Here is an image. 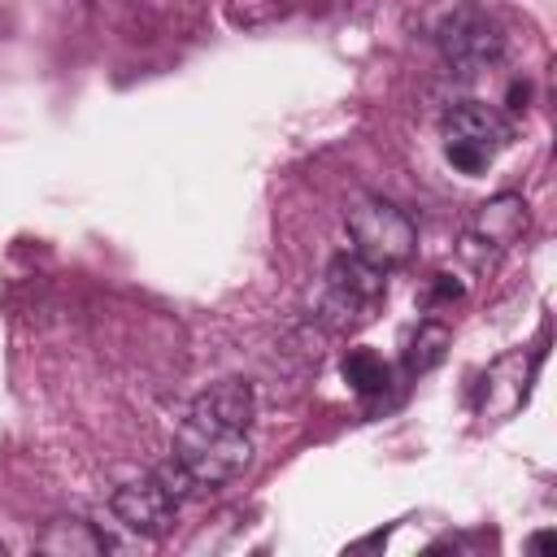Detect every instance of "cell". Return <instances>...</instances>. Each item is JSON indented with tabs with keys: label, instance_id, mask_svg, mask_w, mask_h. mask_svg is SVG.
Listing matches in <instances>:
<instances>
[{
	"label": "cell",
	"instance_id": "1",
	"mask_svg": "<svg viewBox=\"0 0 557 557\" xmlns=\"http://www.w3.org/2000/svg\"><path fill=\"white\" fill-rule=\"evenodd\" d=\"M174 457L187 466L196 487H222V483H231L248 470L252 444H248V431H231V426L187 418L174 435Z\"/></svg>",
	"mask_w": 557,
	"mask_h": 557
},
{
	"label": "cell",
	"instance_id": "2",
	"mask_svg": "<svg viewBox=\"0 0 557 557\" xmlns=\"http://www.w3.org/2000/svg\"><path fill=\"white\" fill-rule=\"evenodd\" d=\"M344 226H348L352 252L366 257V261L379 265V270L409 261V252H413V244H418V226H413V218H409L400 205L383 200V196H366V200H357V205L348 209Z\"/></svg>",
	"mask_w": 557,
	"mask_h": 557
},
{
	"label": "cell",
	"instance_id": "3",
	"mask_svg": "<svg viewBox=\"0 0 557 557\" xmlns=\"http://www.w3.org/2000/svg\"><path fill=\"white\" fill-rule=\"evenodd\" d=\"M435 44H440L444 61L457 65L461 74H479V70H487L505 57V35H500L496 17L479 4H470V0H457L440 13Z\"/></svg>",
	"mask_w": 557,
	"mask_h": 557
},
{
	"label": "cell",
	"instance_id": "4",
	"mask_svg": "<svg viewBox=\"0 0 557 557\" xmlns=\"http://www.w3.org/2000/svg\"><path fill=\"white\" fill-rule=\"evenodd\" d=\"M444 157L448 165H457L461 174H479L492 165V157L509 144V122L505 113H496L483 100H461L444 113Z\"/></svg>",
	"mask_w": 557,
	"mask_h": 557
},
{
	"label": "cell",
	"instance_id": "5",
	"mask_svg": "<svg viewBox=\"0 0 557 557\" xmlns=\"http://www.w3.org/2000/svg\"><path fill=\"white\" fill-rule=\"evenodd\" d=\"M109 509H113V518H117L126 531L148 535V540H161V535L174 527V518H178V500H174L152 474L122 483V487L109 496Z\"/></svg>",
	"mask_w": 557,
	"mask_h": 557
},
{
	"label": "cell",
	"instance_id": "6",
	"mask_svg": "<svg viewBox=\"0 0 557 557\" xmlns=\"http://www.w3.org/2000/svg\"><path fill=\"white\" fill-rule=\"evenodd\" d=\"M383 287H387L383 270L370 265V261L357 257V252H344V257H335V261L326 265V309H335V313H344V318H352L357 309L374 305V300L383 296Z\"/></svg>",
	"mask_w": 557,
	"mask_h": 557
},
{
	"label": "cell",
	"instance_id": "7",
	"mask_svg": "<svg viewBox=\"0 0 557 557\" xmlns=\"http://www.w3.org/2000/svg\"><path fill=\"white\" fill-rule=\"evenodd\" d=\"M252 413H257L252 383L248 379H218L191 400L187 418H200V422H213V426H231V431H248Z\"/></svg>",
	"mask_w": 557,
	"mask_h": 557
},
{
	"label": "cell",
	"instance_id": "8",
	"mask_svg": "<svg viewBox=\"0 0 557 557\" xmlns=\"http://www.w3.org/2000/svg\"><path fill=\"white\" fill-rule=\"evenodd\" d=\"M527 200L513 196V191H500L492 200H483L474 209V222H470V244H487V248H509L522 231H527Z\"/></svg>",
	"mask_w": 557,
	"mask_h": 557
},
{
	"label": "cell",
	"instance_id": "9",
	"mask_svg": "<svg viewBox=\"0 0 557 557\" xmlns=\"http://www.w3.org/2000/svg\"><path fill=\"white\" fill-rule=\"evenodd\" d=\"M35 548L48 553V557H104L109 553V540L91 522H83V518H52L39 531Z\"/></svg>",
	"mask_w": 557,
	"mask_h": 557
},
{
	"label": "cell",
	"instance_id": "10",
	"mask_svg": "<svg viewBox=\"0 0 557 557\" xmlns=\"http://www.w3.org/2000/svg\"><path fill=\"white\" fill-rule=\"evenodd\" d=\"M339 370H344V383H348L352 392H361V396H374V392L387 387V366H383V357L370 352V348H348V357H344Z\"/></svg>",
	"mask_w": 557,
	"mask_h": 557
},
{
	"label": "cell",
	"instance_id": "11",
	"mask_svg": "<svg viewBox=\"0 0 557 557\" xmlns=\"http://www.w3.org/2000/svg\"><path fill=\"white\" fill-rule=\"evenodd\" d=\"M444 348H448V331L440 326V322H426V326H418V335H413V344H409V370H431L440 357H444Z\"/></svg>",
	"mask_w": 557,
	"mask_h": 557
},
{
	"label": "cell",
	"instance_id": "12",
	"mask_svg": "<svg viewBox=\"0 0 557 557\" xmlns=\"http://www.w3.org/2000/svg\"><path fill=\"white\" fill-rule=\"evenodd\" d=\"M152 479H157V483H161V487H165V492H170V496H174L178 505H183V500H187L191 492H200V487H196V479L187 474V466H183V461H178L174 453H170V457H165V461H161V466L152 470Z\"/></svg>",
	"mask_w": 557,
	"mask_h": 557
},
{
	"label": "cell",
	"instance_id": "13",
	"mask_svg": "<svg viewBox=\"0 0 557 557\" xmlns=\"http://www.w3.org/2000/svg\"><path fill=\"white\" fill-rule=\"evenodd\" d=\"M548 544H553V535H535V540H531V553H544Z\"/></svg>",
	"mask_w": 557,
	"mask_h": 557
},
{
	"label": "cell",
	"instance_id": "14",
	"mask_svg": "<svg viewBox=\"0 0 557 557\" xmlns=\"http://www.w3.org/2000/svg\"><path fill=\"white\" fill-rule=\"evenodd\" d=\"M0 557H4V544H0Z\"/></svg>",
	"mask_w": 557,
	"mask_h": 557
}]
</instances>
